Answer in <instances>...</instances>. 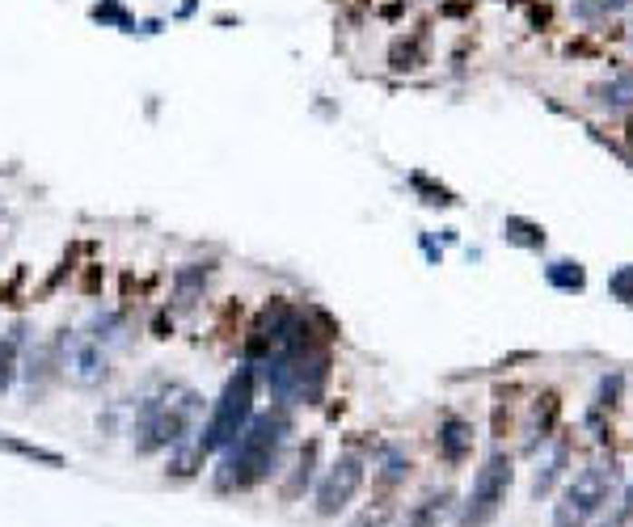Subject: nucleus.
<instances>
[{"label": "nucleus", "mask_w": 633, "mask_h": 527, "mask_svg": "<svg viewBox=\"0 0 633 527\" xmlns=\"http://www.w3.org/2000/svg\"><path fill=\"white\" fill-rule=\"evenodd\" d=\"M511 481H515V460L511 452H490L486 465L477 468L473 477V490L464 498L461 515H456V527H490L499 519L507 493H511Z\"/></svg>", "instance_id": "5"}, {"label": "nucleus", "mask_w": 633, "mask_h": 527, "mask_svg": "<svg viewBox=\"0 0 633 527\" xmlns=\"http://www.w3.org/2000/svg\"><path fill=\"white\" fill-rule=\"evenodd\" d=\"M431 51H435V38H431V25H414L389 43V72L397 76H410V72H423L431 63Z\"/></svg>", "instance_id": "10"}, {"label": "nucleus", "mask_w": 633, "mask_h": 527, "mask_svg": "<svg viewBox=\"0 0 633 527\" xmlns=\"http://www.w3.org/2000/svg\"><path fill=\"white\" fill-rule=\"evenodd\" d=\"M296 435V417L292 405H270L262 414L249 417V426L232 439V447L219 452V465L211 468V490L219 498H232V493H249L258 485H267L275 473H279L283 447Z\"/></svg>", "instance_id": "1"}, {"label": "nucleus", "mask_w": 633, "mask_h": 527, "mask_svg": "<svg viewBox=\"0 0 633 527\" xmlns=\"http://www.w3.org/2000/svg\"><path fill=\"white\" fill-rule=\"evenodd\" d=\"M621 393H625V376H621V371H612V376H604V380H599L596 405H591V409H596V414H612V409L621 405Z\"/></svg>", "instance_id": "28"}, {"label": "nucleus", "mask_w": 633, "mask_h": 527, "mask_svg": "<svg viewBox=\"0 0 633 527\" xmlns=\"http://www.w3.org/2000/svg\"><path fill=\"white\" fill-rule=\"evenodd\" d=\"M316 460H321V439H308L305 447H300V455H296L292 473H287V477H283V485H279V498H283V503H296V498H300V493L313 485Z\"/></svg>", "instance_id": "19"}, {"label": "nucleus", "mask_w": 633, "mask_h": 527, "mask_svg": "<svg viewBox=\"0 0 633 527\" xmlns=\"http://www.w3.org/2000/svg\"><path fill=\"white\" fill-rule=\"evenodd\" d=\"M452 503H456V493H452V490H431V493H423L418 503L405 506V515L397 519V527H439L443 519H448Z\"/></svg>", "instance_id": "18"}, {"label": "nucleus", "mask_w": 633, "mask_h": 527, "mask_svg": "<svg viewBox=\"0 0 633 527\" xmlns=\"http://www.w3.org/2000/svg\"><path fill=\"white\" fill-rule=\"evenodd\" d=\"M203 393L195 388H170V393L144 397L131 417V452L135 455H157L170 452L178 443L195 439V426L203 417Z\"/></svg>", "instance_id": "2"}, {"label": "nucleus", "mask_w": 633, "mask_h": 527, "mask_svg": "<svg viewBox=\"0 0 633 527\" xmlns=\"http://www.w3.org/2000/svg\"><path fill=\"white\" fill-rule=\"evenodd\" d=\"M367 481V465L359 452H342L334 465L326 468V477L316 481L313 493V515L316 519H338L346 506L355 503V493L364 490Z\"/></svg>", "instance_id": "7"}, {"label": "nucleus", "mask_w": 633, "mask_h": 527, "mask_svg": "<svg viewBox=\"0 0 633 527\" xmlns=\"http://www.w3.org/2000/svg\"><path fill=\"white\" fill-rule=\"evenodd\" d=\"M216 274V262H182V266H173L170 274V308L186 312V308H195L203 295H208V283Z\"/></svg>", "instance_id": "11"}, {"label": "nucleus", "mask_w": 633, "mask_h": 527, "mask_svg": "<svg viewBox=\"0 0 633 527\" xmlns=\"http://www.w3.org/2000/svg\"><path fill=\"white\" fill-rule=\"evenodd\" d=\"M296 312V304L287 300V295H270L267 304L258 308V317L249 321V330H245V342H241V350H245V363L249 368H258L262 359L275 350V342L283 338V330H287V317Z\"/></svg>", "instance_id": "8"}, {"label": "nucleus", "mask_w": 633, "mask_h": 527, "mask_svg": "<svg viewBox=\"0 0 633 527\" xmlns=\"http://www.w3.org/2000/svg\"><path fill=\"white\" fill-rule=\"evenodd\" d=\"M405 477H410V455H402V452H385V460H380V473H376V485H380V490L393 493Z\"/></svg>", "instance_id": "27"}, {"label": "nucleus", "mask_w": 633, "mask_h": 527, "mask_svg": "<svg viewBox=\"0 0 633 527\" xmlns=\"http://www.w3.org/2000/svg\"><path fill=\"white\" fill-rule=\"evenodd\" d=\"M621 481H625V473L617 460H609V465H604V460L587 465L583 473L561 490V503H553V527H587L604 506L617 503Z\"/></svg>", "instance_id": "4"}, {"label": "nucleus", "mask_w": 633, "mask_h": 527, "mask_svg": "<svg viewBox=\"0 0 633 527\" xmlns=\"http://www.w3.org/2000/svg\"><path fill=\"white\" fill-rule=\"evenodd\" d=\"M55 346H60L63 380L73 384V388H81V393H98V388H106V384H110V376H114L110 350L102 342H93L89 333L60 330V333H55Z\"/></svg>", "instance_id": "6"}, {"label": "nucleus", "mask_w": 633, "mask_h": 527, "mask_svg": "<svg viewBox=\"0 0 633 527\" xmlns=\"http://www.w3.org/2000/svg\"><path fill=\"white\" fill-rule=\"evenodd\" d=\"M587 98H591L596 110H609V114L633 110V68H617L609 81H596L587 89Z\"/></svg>", "instance_id": "14"}, {"label": "nucleus", "mask_w": 633, "mask_h": 527, "mask_svg": "<svg viewBox=\"0 0 633 527\" xmlns=\"http://www.w3.org/2000/svg\"><path fill=\"white\" fill-rule=\"evenodd\" d=\"M25 333H30V325H25V321H13L9 330L0 333V397H9V388L17 384V376H22Z\"/></svg>", "instance_id": "16"}, {"label": "nucleus", "mask_w": 633, "mask_h": 527, "mask_svg": "<svg viewBox=\"0 0 633 527\" xmlns=\"http://www.w3.org/2000/svg\"><path fill=\"white\" fill-rule=\"evenodd\" d=\"M208 465V452L199 447V439H186L178 447H170V460H165V481H195Z\"/></svg>", "instance_id": "20"}, {"label": "nucleus", "mask_w": 633, "mask_h": 527, "mask_svg": "<svg viewBox=\"0 0 633 527\" xmlns=\"http://www.w3.org/2000/svg\"><path fill=\"white\" fill-rule=\"evenodd\" d=\"M515 405H520V384H499V388H494V409H490V430H494V439H507V435H511Z\"/></svg>", "instance_id": "24"}, {"label": "nucleus", "mask_w": 633, "mask_h": 527, "mask_svg": "<svg viewBox=\"0 0 633 527\" xmlns=\"http://www.w3.org/2000/svg\"><path fill=\"white\" fill-rule=\"evenodd\" d=\"M17 380L25 384V401L38 405L43 397L55 388V384L63 380V363H60V346H55V338H47V342H34L30 350H25L22 359V376Z\"/></svg>", "instance_id": "9"}, {"label": "nucleus", "mask_w": 633, "mask_h": 527, "mask_svg": "<svg viewBox=\"0 0 633 527\" xmlns=\"http://www.w3.org/2000/svg\"><path fill=\"white\" fill-rule=\"evenodd\" d=\"M0 216H5V198H0Z\"/></svg>", "instance_id": "34"}, {"label": "nucleus", "mask_w": 633, "mask_h": 527, "mask_svg": "<svg viewBox=\"0 0 633 527\" xmlns=\"http://www.w3.org/2000/svg\"><path fill=\"white\" fill-rule=\"evenodd\" d=\"M629 38H633V34H629Z\"/></svg>", "instance_id": "35"}, {"label": "nucleus", "mask_w": 633, "mask_h": 527, "mask_svg": "<svg viewBox=\"0 0 633 527\" xmlns=\"http://www.w3.org/2000/svg\"><path fill=\"white\" fill-rule=\"evenodd\" d=\"M0 455L25 460V465H34V468H51V473L68 468V455H63V452L43 447V443H30V439H22V435H9V430H0Z\"/></svg>", "instance_id": "15"}, {"label": "nucleus", "mask_w": 633, "mask_h": 527, "mask_svg": "<svg viewBox=\"0 0 633 527\" xmlns=\"http://www.w3.org/2000/svg\"><path fill=\"white\" fill-rule=\"evenodd\" d=\"M405 182H410V190H414V195L423 198L426 207H461V203H464V198L456 195L452 186L435 182V177H431V173H426V169H414V173H410V177H405Z\"/></svg>", "instance_id": "23"}, {"label": "nucleus", "mask_w": 633, "mask_h": 527, "mask_svg": "<svg viewBox=\"0 0 633 527\" xmlns=\"http://www.w3.org/2000/svg\"><path fill=\"white\" fill-rule=\"evenodd\" d=\"M625 139H629V148H633V114H629V123H625Z\"/></svg>", "instance_id": "33"}, {"label": "nucleus", "mask_w": 633, "mask_h": 527, "mask_svg": "<svg viewBox=\"0 0 633 527\" xmlns=\"http://www.w3.org/2000/svg\"><path fill=\"white\" fill-rule=\"evenodd\" d=\"M473 422L461 414H443L439 417V430H435V452L439 460L448 468H461L469 455H473Z\"/></svg>", "instance_id": "12"}, {"label": "nucleus", "mask_w": 633, "mask_h": 527, "mask_svg": "<svg viewBox=\"0 0 633 527\" xmlns=\"http://www.w3.org/2000/svg\"><path fill=\"white\" fill-rule=\"evenodd\" d=\"M195 5H199V0H182V9H178V17H190V13H195Z\"/></svg>", "instance_id": "32"}, {"label": "nucleus", "mask_w": 633, "mask_h": 527, "mask_svg": "<svg viewBox=\"0 0 633 527\" xmlns=\"http://www.w3.org/2000/svg\"><path fill=\"white\" fill-rule=\"evenodd\" d=\"M609 292L621 300L625 308H633V262H625V266L612 270V279H609Z\"/></svg>", "instance_id": "30"}, {"label": "nucleus", "mask_w": 633, "mask_h": 527, "mask_svg": "<svg viewBox=\"0 0 633 527\" xmlns=\"http://www.w3.org/2000/svg\"><path fill=\"white\" fill-rule=\"evenodd\" d=\"M545 283L561 295H583L587 292V266L574 258H558L545 266Z\"/></svg>", "instance_id": "22"}, {"label": "nucleus", "mask_w": 633, "mask_h": 527, "mask_svg": "<svg viewBox=\"0 0 633 527\" xmlns=\"http://www.w3.org/2000/svg\"><path fill=\"white\" fill-rule=\"evenodd\" d=\"M89 22H98L102 30H119V34H135V13L122 0H93L89 5Z\"/></svg>", "instance_id": "25"}, {"label": "nucleus", "mask_w": 633, "mask_h": 527, "mask_svg": "<svg viewBox=\"0 0 633 527\" xmlns=\"http://www.w3.org/2000/svg\"><path fill=\"white\" fill-rule=\"evenodd\" d=\"M254 405H258V371L249 368V363H241V368L224 380L219 397L211 401L208 422L199 430V447L208 455H219L224 447H232V439H237V435L249 426V417L258 414Z\"/></svg>", "instance_id": "3"}, {"label": "nucleus", "mask_w": 633, "mask_h": 527, "mask_svg": "<svg viewBox=\"0 0 633 527\" xmlns=\"http://www.w3.org/2000/svg\"><path fill=\"white\" fill-rule=\"evenodd\" d=\"M502 241L515 249H528V254H540L549 233H545V224L528 220V216H507V220H502Z\"/></svg>", "instance_id": "21"}, {"label": "nucleus", "mask_w": 633, "mask_h": 527, "mask_svg": "<svg viewBox=\"0 0 633 527\" xmlns=\"http://www.w3.org/2000/svg\"><path fill=\"white\" fill-rule=\"evenodd\" d=\"M561 430V397L553 393V388H545V393L532 401V409H528V426H524V452H536V447H545L553 435Z\"/></svg>", "instance_id": "13"}, {"label": "nucleus", "mask_w": 633, "mask_h": 527, "mask_svg": "<svg viewBox=\"0 0 633 527\" xmlns=\"http://www.w3.org/2000/svg\"><path fill=\"white\" fill-rule=\"evenodd\" d=\"M629 519H633V485H625L621 498H617V511H612L599 527H629Z\"/></svg>", "instance_id": "31"}, {"label": "nucleus", "mask_w": 633, "mask_h": 527, "mask_svg": "<svg viewBox=\"0 0 633 527\" xmlns=\"http://www.w3.org/2000/svg\"><path fill=\"white\" fill-rule=\"evenodd\" d=\"M549 443H553V447H549V455L540 460V468H536V477H532V503L549 498L553 485L561 481V473H566V465H570V439H566V435H553Z\"/></svg>", "instance_id": "17"}, {"label": "nucleus", "mask_w": 633, "mask_h": 527, "mask_svg": "<svg viewBox=\"0 0 633 527\" xmlns=\"http://www.w3.org/2000/svg\"><path fill=\"white\" fill-rule=\"evenodd\" d=\"M389 523H393V503L389 498H380L376 506H364L346 527H389Z\"/></svg>", "instance_id": "29"}, {"label": "nucleus", "mask_w": 633, "mask_h": 527, "mask_svg": "<svg viewBox=\"0 0 633 527\" xmlns=\"http://www.w3.org/2000/svg\"><path fill=\"white\" fill-rule=\"evenodd\" d=\"M633 0H574V22L583 25H596V22H609V17H617V13H625Z\"/></svg>", "instance_id": "26"}]
</instances>
